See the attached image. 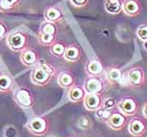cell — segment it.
Listing matches in <instances>:
<instances>
[{
    "label": "cell",
    "mask_w": 147,
    "mask_h": 137,
    "mask_svg": "<svg viewBox=\"0 0 147 137\" xmlns=\"http://www.w3.org/2000/svg\"><path fill=\"white\" fill-rule=\"evenodd\" d=\"M142 114L145 117V119H147V103H145L143 108H142Z\"/></svg>",
    "instance_id": "32"
},
{
    "label": "cell",
    "mask_w": 147,
    "mask_h": 137,
    "mask_svg": "<svg viewBox=\"0 0 147 137\" xmlns=\"http://www.w3.org/2000/svg\"><path fill=\"white\" fill-rule=\"evenodd\" d=\"M83 103L86 110L88 111H96L99 108H101L102 105V98L100 94H92V93H86Z\"/></svg>",
    "instance_id": "10"
},
{
    "label": "cell",
    "mask_w": 147,
    "mask_h": 137,
    "mask_svg": "<svg viewBox=\"0 0 147 137\" xmlns=\"http://www.w3.org/2000/svg\"><path fill=\"white\" fill-rule=\"evenodd\" d=\"M75 79L71 73L67 71H63L58 76V85L62 88H71L74 86Z\"/></svg>",
    "instance_id": "14"
},
{
    "label": "cell",
    "mask_w": 147,
    "mask_h": 137,
    "mask_svg": "<svg viewBox=\"0 0 147 137\" xmlns=\"http://www.w3.org/2000/svg\"><path fill=\"white\" fill-rule=\"evenodd\" d=\"M15 100L22 108H30L33 104V98L31 92L25 88H19L15 92Z\"/></svg>",
    "instance_id": "8"
},
{
    "label": "cell",
    "mask_w": 147,
    "mask_h": 137,
    "mask_svg": "<svg viewBox=\"0 0 147 137\" xmlns=\"http://www.w3.org/2000/svg\"><path fill=\"white\" fill-rule=\"evenodd\" d=\"M86 71L89 76H98L99 74H101L103 72V65L98 60H92L86 65Z\"/></svg>",
    "instance_id": "13"
},
{
    "label": "cell",
    "mask_w": 147,
    "mask_h": 137,
    "mask_svg": "<svg viewBox=\"0 0 147 137\" xmlns=\"http://www.w3.org/2000/svg\"><path fill=\"white\" fill-rule=\"evenodd\" d=\"M117 107H118L119 112H121L122 114L128 117V116L135 115L136 113L138 112L139 103L132 96H125L117 104Z\"/></svg>",
    "instance_id": "1"
},
{
    "label": "cell",
    "mask_w": 147,
    "mask_h": 137,
    "mask_svg": "<svg viewBox=\"0 0 147 137\" xmlns=\"http://www.w3.org/2000/svg\"><path fill=\"white\" fill-rule=\"evenodd\" d=\"M54 40H55V36L54 35L41 33L39 36V42L42 45H52V44H54Z\"/></svg>",
    "instance_id": "24"
},
{
    "label": "cell",
    "mask_w": 147,
    "mask_h": 137,
    "mask_svg": "<svg viewBox=\"0 0 147 137\" xmlns=\"http://www.w3.org/2000/svg\"><path fill=\"white\" fill-rule=\"evenodd\" d=\"M12 86V80L7 76H0V90L5 91L9 90Z\"/></svg>",
    "instance_id": "25"
},
{
    "label": "cell",
    "mask_w": 147,
    "mask_h": 137,
    "mask_svg": "<svg viewBox=\"0 0 147 137\" xmlns=\"http://www.w3.org/2000/svg\"><path fill=\"white\" fill-rule=\"evenodd\" d=\"M136 35H137V38L141 40L142 42L147 41V23L140 25L136 31Z\"/></svg>",
    "instance_id": "22"
},
{
    "label": "cell",
    "mask_w": 147,
    "mask_h": 137,
    "mask_svg": "<svg viewBox=\"0 0 147 137\" xmlns=\"http://www.w3.org/2000/svg\"><path fill=\"white\" fill-rule=\"evenodd\" d=\"M78 125H79V127L81 129H83V130H87V129H89V127H90V120H89L87 117H81V118L79 119V122H78Z\"/></svg>",
    "instance_id": "29"
},
{
    "label": "cell",
    "mask_w": 147,
    "mask_h": 137,
    "mask_svg": "<svg viewBox=\"0 0 147 137\" xmlns=\"http://www.w3.org/2000/svg\"><path fill=\"white\" fill-rule=\"evenodd\" d=\"M5 33H6L5 26H4L2 23H0V40H1L3 37L5 36Z\"/></svg>",
    "instance_id": "31"
},
{
    "label": "cell",
    "mask_w": 147,
    "mask_h": 137,
    "mask_svg": "<svg viewBox=\"0 0 147 137\" xmlns=\"http://www.w3.org/2000/svg\"><path fill=\"white\" fill-rule=\"evenodd\" d=\"M122 76H123L122 71L120 69H118V68H111L107 72V78L110 82H113V83L120 82L122 80Z\"/></svg>",
    "instance_id": "19"
},
{
    "label": "cell",
    "mask_w": 147,
    "mask_h": 137,
    "mask_svg": "<svg viewBox=\"0 0 147 137\" xmlns=\"http://www.w3.org/2000/svg\"><path fill=\"white\" fill-rule=\"evenodd\" d=\"M7 45L9 46V48L15 50V51H20L24 48L25 45V37L19 33V31H16V33H13L9 36L7 38Z\"/></svg>",
    "instance_id": "7"
},
{
    "label": "cell",
    "mask_w": 147,
    "mask_h": 137,
    "mask_svg": "<svg viewBox=\"0 0 147 137\" xmlns=\"http://www.w3.org/2000/svg\"><path fill=\"white\" fill-rule=\"evenodd\" d=\"M122 0H105L104 9L110 15H117L122 12Z\"/></svg>",
    "instance_id": "12"
},
{
    "label": "cell",
    "mask_w": 147,
    "mask_h": 137,
    "mask_svg": "<svg viewBox=\"0 0 147 137\" xmlns=\"http://www.w3.org/2000/svg\"><path fill=\"white\" fill-rule=\"evenodd\" d=\"M63 58L68 62H77L80 58V49L75 45L67 46L65 48Z\"/></svg>",
    "instance_id": "16"
},
{
    "label": "cell",
    "mask_w": 147,
    "mask_h": 137,
    "mask_svg": "<svg viewBox=\"0 0 147 137\" xmlns=\"http://www.w3.org/2000/svg\"><path fill=\"white\" fill-rule=\"evenodd\" d=\"M17 2L18 0H0V7L2 9H9Z\"/></svg>",
    "instance_id": "28"
},
{
    "label": "cell",
    "mask_w": 147,
    "mask_h": 137,
    "mask_svg": "<svg viewBox=\"0 0 147 137\" xmlns=\"http://www.w3.org/2000/svg\"><path fill=\"white\" fill-rule=\"evenodd\" d=\"M116 106H117V102L113 98H106L105 100L102 101L101 107L106 110H110V111H111Z\"/></svg>",
    "instance_id": "26"
},
{
    "label": "cell",
    "mask_w": 147,
    "mask_h": 137,
    "mask_svg": "<svg viewBox=\"0 0 147 137\" xmlns=\"http://www.w3.org/2000/svg\"><path fill=\"white\" fill-rule=\"evenodd\" d=\"M52 76H53L51 73H49L41 67H39V66H37L34 69V71L32 72L31 79L32 82L37 84V85H45L46 83L49 82Z\"/></svg>",
    "instance_id": "9"
},
{
    "label": "cell",
    "mask_w": 147,
    "mask_h": 137,
    "mask_svg": "<svg viewBox=\"0 0 147 137\" xmlns=\"http://www.w3.org/2000/svg\"><path fill=\"white\" fill-rule=\"evenodd\" d=\"M21 62L26 66H34L37 62V57L34 51L32 50H25L21 55Z\"/></svg>",
    "instance_id": "18"
},
{
    "label": "cell",
    "mask_w": 147,
    "mask_h": 137,
    "mask_svg": "<svg viewBox=\"0 0 147 137\" xmlns=\"http://www.w3.org/2000/svg\"><path fill=\"white\" fill-rule=\"evenodd\" d=\"M96 117L100 120L103 122H107V119L109 118V116L111 115V111L110 110H106L104 108H99L98 110H96Z\"/></svg>",
    "instance_id": "21"
},
{
    "label": "cell",
    "mask_w": 147,
    "mask_h": 137,
    "mask_svg": "<svg viewBox=\"0 0 147 137\" xmlns=\"http://www.w3.org/2000/svg\"><path fill=\"white\" fill-rule=\"evenodd\" d=\"M41 33L43 34H49V35H54L56 34V26L53 22L46 21L42 24V27H41Z\"/></svg>",
    "instance_id": "23"
},
{
    "label": "cell",
    "mask_w": 147,
    "mask_h": 137,
    "mask_svg": "<svg viewBox=\"0 0 147 137\" xmlns=\"http://www.w3.org/2000/svg\"><path fill=\"white\" fill-rule=\"evenodd\" d=\"M143 48H144L145 51H147V41H144V42H143Z\"/></svg>",
    "instance_id": "33"
},
{
    "label": "cell",
    "mask_w": 147,
    "mask_h": 137,
    "mask_svg": "<svg viewBox=\"0 0 147 137\" xmlns=\"http://www.w3.org/2000/svg\"><path fill=\"white\" fill-rule=\"evenodd\" d=\"M69 2H71L74 6H77V7H81V6L85 5L86 3L88 2V0H69Z\"/></svg>",
    "instance_id": "30"
},
{
    "label": "cell",
    "mask_w": 147,
    "mask_h": 137,
    "mask_svg": "<svg viewBox=\"0 0 147 137\" xmlns=\"http://www.w3.org/2000/svg\"><path fill=\"white\" fill-rule=\"evenodd\" d=\"M107 125L110 129L119 131L122 130L127 124V116L122 114L121 112H113L107 119Z\"/></svg>",
    "instance_id": "6"
},
{
    "label": "cell",
    "mask_w": 147,
    "mask_h": 137,
    "mask_svg": "<svg viewBox=\"0 0 147 137\" xmlns=\"http://www.w3.org/2000/svg\"><path fill=\"white\" fill-rule=\"evenodd\" d=\"M28 128L34 134L36 135H42L46 132L47 129V122L42 117H35L30 122Z\"/></svg>",
    "instance_id": "11"
},
{
    "label": "cell",
    "mask_w": 147,
    "mask_h": 137,
    "mask_svg": "<svg viewBox=\"0 0 147 137\" xmlns=\"http://www.w3.org/2000/svg\"><path fill=\"white\" fill-rule=\"evenodd\" d=\"M66 46H64L62 43H54L51 46V52L56 57H63Z\"/></svg>",
    "instance_id": "20"
},
{
    "label": "cell",
    "mask_w": 147,
    "mask_h": 137,
    "mask_svg": "<svg viewBox=\"0 0 147 137\" xmlns=\"http://www.w3.org/2000/svg\"><path fill=\"white\" fill-rule=\"evenodd\" d=\"M83 89L85 93H92V94H100L104 90V84L101 80L97 76H90L84 83Z\"/></svg>",
    "instance_id": "3"
},
{
    "label": "cell",
    "mask_w": 147,
    "mask_h": 137,
    "mask_svg": "<svg viewBox=\"0 0 147 137\" xmlns=\"http://www.w3.org/2000/svg\"><path fill=\"white\" fill-rule=\"evenodd\" d=\"M122 12L129 17L139 16L142 12V3L140 0H124L122 4Z\"/></svg>",
    "instance_id": "5"
},
{
    "label": "cell",
    "mask_w": 147,
    "mask_h": 137,
    "mask_svg": "<svg viewBox=\"0 0 147 137\" xmlns=\"http://www.w3.org/2000/svg\"><path fill=\"white\" fill-rule=\"evenodd\" d=\"M38 66L41 67L42 69H44L45 71H47L49 73H51L52 76L55 73V68L53 67L52 65H49V63H46L45 60H40L39 63H38Z\"/></svg>",
    "instance_id": "27"
},
{
    "label": "cell",
    "mask_w": 147,
    "mask_h": 137,
    "mask_svg": "<svg viewBox=\"0 0 147 137\" xmlns=\"http://www.w3.org/2000/svg\"><path fill=\"white\" fill-rule=\"evenodd\" d=\"M147 127L144 120L139 117H135L129 120L128 132L129 134L135 137H142L146 133Z\"/></svg>",
    "instance_id": "4"
},
{
    "label": "cell",
    "mask_w": 147,
    "mask_h": 137,
    "mask_svg": "<svg viewBox=\"0 0 147 137\" xmlns=\"http://www.w3.org/2000/svg\"><path fill=\"white\" fill-rule=\"evenodd\" d=\"M85 94L86 93L84 91V89L79 87V86H73L68 90V98H69V101L74 102V103L82 101Z\"/></svg>",
    "instance_id": "15"
},
{
    "label": "cell",
    "mask_w": 147,
    "mask_h": 137,
    "mask_svg": "<svg viewBox=\"0 0 147 137\" xmlns=\"http://www.w3.org/2000/svg\"><path fill=\"white\" fill-rule=\"evenodd\" d=\"M44 18L49 22H56L62 18V12L57 7H49L44 13Z\"/></svg>",
    "instance_id": "17"
},
{
    "label": "cell",
    "mask_w": 147,
    "mask_h": 137,
    "mask_svg": "<svg viewBox=\"0 0 147 137\" xmlns=\"http://www.w3.org/2000/svg\"><path fill=\"white\" fill-rule=\"evenodd\" d=\"M145 72L143 68L141 67H134L129 69L127 72V82L129 85L134 86V87H141L144 85L145 83Z\"/></svg>",
    "instance_id": "2"
}]
</instances>
